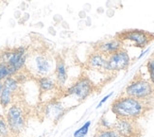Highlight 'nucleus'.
Masks as SVG:
<instances>
[{
    "mask_svg": "<svg viewBox=\"0 0 154 137\" xmlns=\"http://www.w3.org/2000/svg\"><path fill=\"white\" fill-rule=\"evenodd\" d=\"M150 108L145 102L122 94L113 100L111 105V112L116 118L137 121L143 117Z\"/></svg>",
    "mask_w": 154,
    "mask_h": 137,
    "instance_id": "obj_1",
    "label": "nucleus"
},
{
    "mask_svg": "<svg viewBox=\"0 0 154 137\" xmlns=\"http://www.w3.org/2000/svg\"><path fill=\"white\" fill-rule=\"evenodd\" d=\"M123 95L141 100L151 107L154 101V86L149 79L136 75L126 86Z\"/></svg>",
    "mask_w": 154,
    "mask_h": 137,
    "instance_id": "obj_2",
    "label": "nucleus"
},
{
    "mask_svg": "<svg viewBox=\"0 0 154 137\" xmlns=\"http://www.w3.org/2000/svg\"><path fill=\"white\" fill-rule=\"evenodd\" d=\"M53 64L54 60L52 59L50 54L41 51L29 55L26 69L33 73L36 78L45 77L49 76V74L53 71Z\"/></svg>",
    "mask_w": 154,
    "mask_h": 137,
    "instance_id": "obj_3",
    "label": "nucleus"
},
{
    "mask_svg": "<svg viewBox=\"0 0 154 137\" xmlns=\"http://www.w3.org/2000/svg\"><path fill=\"white\" fill-rule=\"evenodd\" d=\"M5 117L8 122L11 132L14 137H18L24 132L26 126L28 114H26L25 107L20 102H13L11 105L7 108Z\"/></svg>",
    "mask_w": 154,
    "mask_h": 137,
    "instance_id": "obj_4",
    "label": "nucleus"
},
{
    "mask_svg": "<svg viewBox=\"0 0 154 137\" xmlns=\"http://www.w3.org/2000/svg\"><path fill=\"white\" fill-rule=\"evenodd\" d=\"M116 38L124 45L145 48L154 40V34L141 30H129L116 34Z\"/></svg>",
    "mask_w": 154,
    "mask_h": 137,
    "instance_id": "obj_5",
    "label": "nucleus"
},
{
    "mask_svg": "<svg viewBox=\"0 0 154 137\" xmlns=\"http://www.w3.org/2000/svg\"><path fill=\"white\" fill-rule=\"evenodd\" d=\"M94 91H95V83L88 76L82 75L79 77L69 87L64 89V95H72L79 101H83L90 97Z\"/></svg>",
    "mask_w": 154,
    "mask_h": 137,
    "instance_id": "obj_6",
    "label": "nucleus"
},
{
    "mask_svg": "<svg viewBox=\"0 0 154 137\" xmlns=\"http://www.w3.org/2000/svg\"><path fill=\"white\" fill-rule=\"evenodd\" d=\"M131 64L129 52L124 47L107 57L106 73H117L128 69Z\"/></svg>",
    "mask_w": 154,
    "mask_h": 137,
    "instance_id": "obj_7",
    "label": "nucleus"
},
{
    "mask_svg": "<svg viewBox=\"0 0 154 137\" xmlns=\"http://www.w3.org/2000/svg\"><path fill=\"white\" fill-rule=\"evenodd\" d=\"M29 55V54L26 46L21 45L12 48L11 57L8 61V63H7L11 67L12 76H15L19 71L25 69Z\"/></svg>",
    "mask_w": 154,
    "mask_h": 137,
    "instance_id": "obj_8",
    "label": "nucleus"
},
{
    "mask_svg": "<svg viewBox=\"0 0 154 137\" xmlns=\"http://www.w3.org/2000/svg\"><path fill=\"white\" fill-rule=\"evenodd\" d=\"M112 129L121 137H140L141 128L137 124V121L116 118L112 123Z\"/></svg>",
    "mask_w": 154,
    "mask_h": 137,
    "instance_id": "obj_9",
    "label": "nucleus"
},
{
    "mask_svg": "<svg viewBox=\"0 0 154 137\" xmlns=\"http://www.w3.org/2000/svg\"><path fill=\"white\" fill-rule=\"evenodd\" d=\"M122 47H123L122 43L120 42L118 38L115 37V38H112V39L100 41V42H98L95 45L94 50L98 51L99 53L103 54L104 56L108 57V56H110V55L116 52L117 50L121 49Z\"/></svg>",
    "mask_w": 154,
    "mask_h": 137,
    "instance_id": "obj_10",
    "label": "nucleus"
},
{
    "mask_svg": "<svg viewBox=\"0 0 154 137\" xmlns=\"http://www.w3.org/2000/svg\"><path fill=\"white\" fill-rule=\"evenodd\" d=\"M106 64H107V57L98 51L94 50L89 54L86 60V66L91 70H95L97 72L106 73Z\"/></svg>",
    "mask_w": 154,
    "mask_h": 137,
    "instance_id": "obj_11",
    "label": "nucleus"
},
{
    "mask_svg": "<svg viewBox=\"0 0 154 137\" xmlns=\"http://www.w3.org/2000/svg\"><path fill=\"white\" fill-rule=\"evenodd\" d=\"M54 73H55V79L58 86L63 88L68 79V69L67 66H66L64 59L61 56H58L56 58Z\"/></svg>",
    "mask_w": 154,
    "mask_h": 137,
    "instance_id": "obj_12",
    "label": "nucleus"
},
{
    "mask_svg": "<svg viewBox=\"0 0 154 137\" xmlns=\"http://www.w3.org/2000/svg\"><path fill=\"white\" fill-rule=\"evenodd\" d=\"M45 114L57 122L64 114V108L59 101H51L45 107Z\"/></svg>",
    "mask_w": 154,
    "mask_h": 137,
    "instance_id": "obj_13",
    "label": "nucleus"
},
{
    "mask_svg": "<svg viewBox=\"0 0 154 137\" xmlns=\"http://www.w3.org/2000/svg\"><path fill=\"white\" fill-rule=\"evenodd\" d=\"M36 82H37L38 87H39V91L41 94L52 92L58 87L56 79L51 78L50 76L36 78Z\"/></svg>",
    "mask_w": 154,
    "mask_h": 137,
    "instance_id": "obj_14",
    "label": "nucleus"
},
{
    "mask_svg": "<svg viewBox=\"0 0 154 137\" xmlns=\"http://www.w3.org/2000/svg\"><path fill=\"white\" fill-rule=\"evenodd\" d=\"M15 95H16L12 93L11 90L3 87L1 93H0V106L3 107L4 109H7L14 102L13 99H14Z\"/></svg>",
    "mask_w": 154,
    "mask_h": 137,
    "instance_id": "obj_15",
    "label": "nucleus"
},
{
    "mask_svg": "<svg viewBox=\"0 0 154 137\" xmlns=\"http://www.w3.org/2000/svg\"><path fill=\"white\" fill-rule=\"evenodd\" d=\"M3 87L7 88L11 90L12 93H14L15 95H17V93L19 92V89H20V83L18 82V80L15 79V77H9L5 79L3 81Z\"/></svg>",
    "mask_w": 154,
    "mask_h": 137,
    "instance_id": "obj_16",
    "label": "nucleus"
},
{
    "mask_svg": "<svg viewBox=\"0 0 154 137\" xmlns=\"http://www.w3.org/2000/svg\"><path fill=\"white\" fill-rule=\"evenodd\" d=\"M0 137H14L11 132L4 114H0Z\"/></svg>",
    "mask_w": 154,
    "mask_h": 137,
    "instance_id": "obj_17",
    "label": "nucleus"
},
{
    "mask_svg": "<svg viewBox=\"0 0 154 137\" xmlns=\"http://www.w3.org/2000/svg\"><path fill=\"white\" fill-rule=\"evenodd\" d=\"M95 137H121V136L112 129L99 128L95 134Z\"/></svg>",
    "mask_w": 154,
    "mask_h": 137,
    "instance_id": "obj_18",
    "label": "nucleus"
},
{
    "mask_svg": "<svg viewBox=\"0 0 154 137\" xmlns=\"http://www.w3.org/2000/svg\"><path fill=\"white\" fill-rule=\"evenodd\" d=\"M146 70H148L149 76V81L154 86V53L149 58L146 64Z\"/></svg>",
    "mask_w": 154,
    "mask_h": 137,
    "instance_id": "obj_19",
    "label": "nucleus"
},
{
    "mask_svg": "<svg viewBox=\"0 0 154 137\" xmlns=\"http://www.w3.org/2000/svg\"><path fill=\"white\" fill-rule=\"evenodd\" d=\"M91 121L88 120V121H86L84 124L79 128L77 131L74 132V134H73V137H85L87 134H88V132H89V129L91 127Z\"/></svg>",
    "mask_w": 154,
    "mask_h": 137,
    "instance_id": "obj_20",
    "label": "nucleus"
},
{
    "mask_svg": "<svg viewBox=\"0 0 154 137\" xmlns=\"http://www.w3.org/2000/svg\"><path fill=\"white\" fill-rule=\"evenodd\" d=\"M9 77H12L10 65L5 63H0V81H3Z\"/></svg>",
    "mask_w": 154,
    "mask_h": 137,
    "instance_id": "obj_21",
    "label": "nucleus"
},
{
    "mask_svg": "<svg viewBox=\"0 0 154 137\" xmlns=\"http://www.w3.org/2000/svg\"><path fill=\"white\" fill-rule=\"evenodd\" d=\"M112 95H113V92H111L110 94L106 95L105 97H104V98H102L101 100L99 101V103H98V104H97V109H99L100 107H102V105H103V104L105 103V102H106L107 100H108V99H109V98H110L112 97Z\"/></svg>",
    "mask_w": 154,
    "mask_h": 137,
    "instance_id": "obj_22",
    "label": "nucleus"
},
{
    "mask_svg": "<svg viewBox=\"0 0 154 137\" xmlns=\"http://www.w3.org/2000/svg\"><path fill=\"white\" fill-rule=\"evenodd\" d=\"M53 21L55 22V24L59 25L63 21V18L61 14H55L54 16H53Z\"/></svg>",
    "mask_w": 154,
    "mask_h": 137,
    "instance_id": "obj_23",
    "label": "nucleus"
},
{
    "mask_svg": "<svg viewBox=\"0 0 154 137\" xmlns=\"http://www.w3.org/2000/svg\"><path fill=\"white\" fill-rule=\"evenodd\" d=\"M48 33L50 34V35H52V36H56L57 35V30H56L54 26H50L48 27Z\"/></svg>",
    "mask_w": 154,
    "mask_h": 137,
    "instance_id": "obj_24",
    "label": "nucleus"
},
{
    "mask_svg": "<svg viewBox=\"0 0 154 137\" xmlns=\"http://www.w3.org/2000/svg\"><path fill=\"white\" fill-rule=\"evenodd\" d=\"M79 17L80 20H84L86 17H87V12L83 10H82L79 12Z\"/></svg>",
    "mask_w": 154,
    "mask_h": 137,
    "instance_id": "obj_25",
    "label": "nucleus"
},
{
    "mask_svg": "<svg viewBox=\"0 0 154 137\" xmlns=\"http://www.w3.org/2000/svg\"><path fill=\"white\" fill-rule=\"evenodd\" d=\"M61 26L63 27V30H69V29H70V26L68 25V23H67V22L64 21V20H63V21L61 23Z\"/></svg>",
    "mask_w": 154,
    "mask_h": 137,
    "instance_id": "obj_26",
    "label": "nucleus"
},
{
    "mask_svg": "<svg viewBox=\"0 0 154 137\" xmlns=\"http://www.w3.org/2000/svg\"><path fill=\"white\" fill-rule=\"evenodd\" d=\"M106 14L108 17H112L113 15H115V10H113L112 8V9H108L106 11Z\"/></svg>",
    "mask_w": 154,
    "mask_h": 137,
    "instance_id": "obj_27",
    "label": "nucleus"
},
{
    "mask_svg": "<svg viewBox=\"0 0 154 137\" xmlns=\"http://www.w3.org/2000/svg\"><path fill=\"white\" fill-rule=\"evenodd\" d=\"M92 25V19L90 16H87L85 18V26H90Z\"/></svg>",
    "mask_w": 154,
    "mask_h": 137,
    "instance_id": "obj_28",
    "label": "nucleus"
},
{
    "mask_svg": "<svg viewBox=\"0 0 154 137\" xmlns=\"http://www.w3.org/2000/svg\"><path fill=\"white\" fill-rule=\"evenodd\" d=\"M90 10H91V5H90V4H85V5H84V10H83V11H85L87 12V11H90Z\"/></svg>",
    "mask_w": 154,
    "mask_h": 137,
    "instance_id": "obj_29",
    "label": "nucleus"
},
{
    "mask_svg": "<svg viewBox=\"0 0 154 137\" xmlns=\"http://www.w3.org/2000/svg\"><path fill=\"white\" fill-rule=\"evenodd\" d=\"M14 15H15V18H21L22 16H21V11H15V13H14Z\"/></svg>",
    "mask_w": 154,
    "mask_h": 137,
    "instance_id": "obj_30",
    "label": "nucleus"
},
{
    "mask_svg": "<svg viewBox=\"0 0 154 137\" xmlns=\"http://www.w3.org/2000/svg\"><path fill=\"white\" fill-rule=\"evenodd\" d=\"M149 49L148 48V49H146L145 51H143V52H142L141 54H140V56H139V57L137 58V60H140V59H141V58H142V57L144 56V55H145V54H146V52H149Z\"/></svg>",
    "mask_w": 154,
    "mask_h": 137,
    "instance_id": "obj_31",
    "label": "nucleus"
},
{
    "mask_svg": "<svg viewBox=\"0 0 154 137\" xmlns=\"http://www.w3.org/2000/svg\"><path fill=\"white\" fill-rule=\"evenodd\" d=\"M107 8H108V9H112V1H110V0H109V1L108 2H107Z\"/></svg>",
    "mask_w": 154,
    "mask_h": 137,
    "instance_id": "obj_32",
    "label": "nucleus"
},
{
    "mask_svg": "<svg viewBox=\"0 0 154 137\" xmlns=\"http://www.w3.org/2000/svg\"><path fill=\"white\" fill-rule=\"evenodd\" d=\"M103 12H104V10H103V8H101V7L97 9V13H99V14H102Z\"/></svg>",
    "mask_w": 154,
    "mask_h": 137,
    "instance_id": "obj_33",
    "label": "nucleus"
},
{
    "mask_svg": "<svg viewBox=\"0 0 154 137\" xmlns=\"http://www.w3.org/2000/svg\"><path fill=\"white\" fill-rule=\"evenodd\" d=\"M2 89H3V82H2V81H0V93H1Z\"/></svg>",
    "mask_w": 154,
    "mask_h": 137,
    "instance_id": "obj_34",
    "label": "nucleus"
},
{
    "mask_svg": "<svg viewBox=\"0 0 154 137\" xmlns=\"http://www.w3.org/2000/svg\"><path fill=\"white\" fill-rule=\"evenodd\" d=\"M26 1H31V0H26Z\"/></svg>",
    "mask_w": 154,
    "mask_h": 137,
    "instance_id": "obj_35",
    "label": "nucleus"
}]
</instances>
